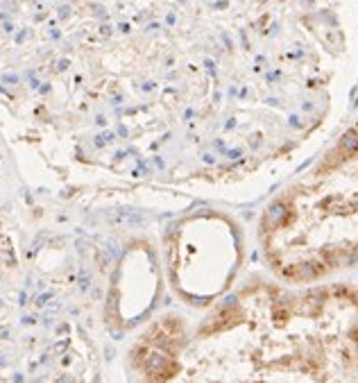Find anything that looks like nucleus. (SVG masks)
<instances>
[{
    "label": "nucleus",
    "mask_w": 358,
    "mask_h": 383,
    "mask_svg": "<svg viewBox=\"0 0 358 383\" xmlns=\"http://www.w3.org/2000/svg\"><path fill=\"white\" fill-rule=\"evenodd\" d=\"M170 383H358V288L252 283L204 320Z\"/></svg>",
    "instance_id": "1"
},
{
    "label": "nucleus",
    "mask_w": 358,
    "mask_h": 383,
    "mask_svg": "<svg viewBox=\"0 0 358 383\" xmlns=\"http://www.w3.org/2000/svg\"><path fill=\"white\" fill-rule=\"evenodd\" d=\"M259 238L267 267L293 286L358 270V123L267 207Z\"/></svg>",
    "instance_id": "2"
},
{
    "label": "nucleus",
    "mask_w": 358,
    "mask_h": 383,
    "mask_svg": "<svg viewBox=\"0 0 358 383\" xmlns=\"http://www.w3.org/2000/svg\"><path fill=\"white\" fill-rule=\"evenodd\" d=\"M186 345V329L179 318H163L150 327L134 349V370L141 383H170L182 367Z\"/></svg>",
    "instance_id": "3"
}]
</instances>
